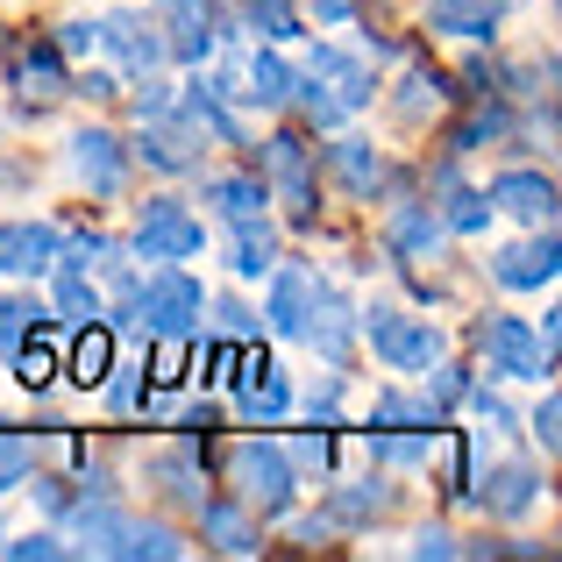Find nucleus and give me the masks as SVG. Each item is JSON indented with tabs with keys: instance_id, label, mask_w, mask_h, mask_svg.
I'll return each mask as SVG.
<instances>
[{
	"instance_id": "nucleus-1",
	"label": "nucleus",
	"mask_w": 562,
	"mask_h": 562,
	"mask_svg": "<svg viewBox=\"0 0 562 562\" xmlns=\"http://www.w3.org/2000/svg\"><path fill=\"white\" fill-rule=\"evenodd\" d=\"M200 314H206V285L179 263H157L150 278H136V321L165 342H192L200 335Z\"/></svg>"
},
{
	"instance_id": "nucleus-2",
	"label": "nucleus",
	"mask_w": 562,
	"mask_h": 562,
	"mask_svg": "<svg viewBox=\"0 0 562 562\" xmlns=\"http://www.w3.org/2000/svg\"><path fill=\"white\" fill-rule=\"evenodd\" d=\"M363 335H371V357L384 363V371H435L441 349H449V335L435 328L427 314H398V306H371L363 314Z\"/></svg>"
},
{
	"instance_id": "nucleus-3",
	"label": "nucleus",
	"mask_w": 562,
	"mask_h": 562,
	"mask_svg": "<svg viewBox=\"0 0 562 562\" xmlns=\"http://www.w3.org/2000/svg\"><path fill=\"white\" fill-rule=\"evenodd\" d=\"M228 477H235V492H243L249 513H285L292 498H300V463H292L278 441H257V435L228 449Z\"/></svg>"
},
{
	"instance_id": "nucleus-4",
	"label": "nucleus",
	"mask_w": 562,
	"mask_h": 562,
	"mask_svg": "<svg viewBox=\"0 0 562 562\" xmlns=\"http://www.w3.org/2000/svg\"><path fill=\"white\" fill-rule=\"evenodd\" d=\"M128 249L136 257H150V263H186V257H200L206 249V221L192 214L186 200H143L136 206V235H128Z\"/></svg>"
},
{
	"instance_id": "nucleus-5",
	"label": "nucleus",
	"mask_w": 562,
	"mask_h": 562,
	"mask_svg": "<svg viewBox=\"0 0 562 562\" xmlns=\"http://www.w3.org/2000/svg\"><path fill=\"white\" fill-rule=\"evenodd\" d=\"M257 179L271 200H285V214L300 221H314V157H306V136H292V128H278V136H263L257 143Z\"/></svg>"
},
{
	"instance_id": "nucleus-6",
	"label": "nucleus",
	"mask_w": 562,
	"mask_h": 562,
	"mask_svg": "<svg viewBox=\"0 0 562 562\" xmlns=\"http://www.w3.org/2000/svg\"><path fill=\"white\" fill-rule=\"evenodd\" d=\"M477 349L492 378H555V342L541 328H527L520 314H492L477 328Z\"/></svg>"
},
{
	"instance_id": "nucleus-7",
	"label": "nucleus",
	"mask_w": 562,
	"mask_h": 562,
	"mask_svg": "<svg viewBox=\"0 0 562 562\" xmlns=\"http://www.w3.org/2000/svg\"><path fill=\"white\" fill-rule=\"evenodd\" d=\"M150 14L171 29L165 50L179 57V65H206V57H214V43L235 36V22L214 8V0H150Z\"/></svg>"
},
{
	"instance_id": "nucleus-8",
	"label": "nucleus",
	"mask_w": 562,
	"mask_h": 562,
	"mask_svg": "<svg viewBox=\"0 0 562 562\" xmlns=\"http://www.w3.org/2000/svg\"><path fill=\"white\" fill-rule=\"evenodd\" d=\"M71 179L93 192V200H114L128 186V143H114L108 128H79L71 136Z\"/></svg>"
},
{
	"instance_id": "nucleus-9",
	"label": "nucleus",
	"mask_w": 562,
	"mask_h": 562,
	"mask_svg": "<svg viewBox=\"0 0 562 562\" xmlns=\"http://www.w3.org/2000/svg\"><path fill=\"white\" fill-rule=\"evenodd\" d=\"M93 50H114L128 71H150V65H165V36H157V14L114 8L108 22H93Z\"/></svg>"
},
{
	"instance_id": "nucleus-10",
	"label": "nucleus",
	"mask_w": 562,
	"mask_h": 562,
	"mask_svg": "<svg viewBox=\"0 0 562 562\" xmlns=\"http://www.w3.org/2000/svg\"><path fill=\"white\" fill-rule=\"evenodd\" d=\"M235 406H243V420H257V427H271V420L292 413V384H285V371H278L263 349L243 357V371H235Z\"/></svg>"
},
{
	"instance_id": "nucleus-11",
	"label": "nucleus",
	"mask_w": 562,
	"mask_h": 562,
	"mask_svg": "<svg viewBox=\"0 0 562 562\" xmlns=\"http://www.w3.org/2000/svg\"><path fill=\"white\" fill-rule=\"evenodd\" d=\"M200 150H206V136L186 122H165V114H150V128H143L136 143H128V157H143L150 171H200Z\"/></svg>"
},
{
	"instance_id": "nucleus-12",
	"label": "nucleus",
	"mask_w": 562,
	"mask_h": 562,
	"mask_svg": "<svg viewBox=\"0 0 562 562\" xmlns=\"http://www.w3.org/2000/svg\"><path fill=\"white\" fill-rule=\"evenodd\" d=\"M57 243H65V235H57L50 221H8V228H0V271L8 278H43L57 263Z\"/></svg>"
},
{
	"instance_id": "nucleus-13",
	"label": "nucleus",
	"mask_w": 562,
	"mask_h": 562,
	"mask_svg": "<svg viewBox=\"0 0 562 562\" xmlns=\"http://www.w3.org/2000/svg\"><path fill=\"white\" fill-rule=\"evenodd\" d=\"M321 285H328V278H321L314 263H285V271H278V285H271V306H263V314H271V328L300 342V328H306V314H314Z\"/></svg>"
},
{
	"instance_id": "nucleus-14",
	"label": "nucleus",
	"mask_w": 562,
	"mask_h": 562,
	"mask_svg": "<svg viewBox=\"0 0 562 562\" xmlns=\"http://www.w3.org/2000/svg\"><path fill=\"white\" fill-rule=\"evenodd\" d=\"M555 271H562L555 235H541V243H513V249H498V257H492V278H498V285H513V292L555 285Z\"/></svg>"
},
{
	"instance_id": "nucleus-15",
	"label": "nucleus",
	"mask_w": 562,
	"mask_h": 562,
	"mask_svg": "<svg viewBox=\"0 0 562 562\" xmlns=\"http://www.w3.org/2000/svg\"><path fill=\"white\" fill-rule=\"evenodd\" d=\"M306 71H314L321 86H335V100H342L349 114L363 108V100L378 93V79H371V65H357L349 50H335V43H314V57H306Z\"/></svg>"
},
{
	"instance_id": "nucleus-16",
	"label": "nucleus",
	"mask_w": 562,
	"mask_h": 562,
	"mask_svg": "<svg viewBox=\"0 0 562 562\" xmlns=\"http://www.w3.org/2000/svg\"><path fill=\"white\" fill-rule=\"evenodd\" d=\"M179 114L192 128H200V136H214V143H235V150H249V128L235 122V108H228V93H214V86L206 79H192L186 86V100H179Z\"/></svg>"
},
{
	"instance_id": "nucleus-17",
	"label": "nucleus",
	"mask_w": 562,
	"mask_h": 562,
	"mask_svg": "<svg viewBox=\"0 0 562 562\" xmlns=\"http://www.w3.org/2000/svg\"><path fill=\"white\" fill-rule=\"evenodd\" d=\"M535 498H541V470H535V463H498L492 477H484L477 506H484V513H498V520H520Z\"/></svg>"
},
{
	"instance_id": "nucleus-18",
	"label": "nucleus",
	"mask_w": 562,
	"mask_h": 562,
	"mask_svg": "<svg viewBox=\"0 0 562 562\" xmlns=\"http://www.w3.org/2000/svg\"><path fill=\"white\" fill-rule=\"evenodd\" d=\"M200 535L214 541L221 555H257L263 541H257V520H249V506H228V498H200Z\"/></svg>"
},
{
	"instance_id": "nucleus-19",
	"label": "nucleus",
	"mask_w": 562,
	"mask_h": 562,
	"mask_svg": "<svg viewBox=\"0 0 562 562\" xmlns=\"http://www.w3.org/2000/svg\"><path fill=\"white\" fill-rule=\"evenodd\" d=\"M513 0H427V22L441 29V36H463V43H492L498 36V14H506Z\"/></svg>"
},
{
	"instance_id": "nucleus-20",
	"label": "nucleus",
	"mask_w": 562,
	"mask_h": 562,
	"mask_svg": "<svg viewBox=\"0 0 562 562\" xmlns=\"http://www.w3.org/2000/svg\"><path fill=\"white\" fill-rule=\"evenodd\" d=\"M292 79H300V71H292L285 50H257L243 65V93L235 100H249V108H292Z\"/></svg>"
},
{
	"instance_id": "nucleus-21",
	"label": "nucleus",
	"mask_w": 562,
	"mask_h": 562,
	"mask_svg": "<svg viewBox=\"0 0 562 562\" xmlns=\"http://www.w3.org/2000/svg\"><path fill=\"white\" fill-rule=\"evenodd\" d=\"M492 200L520 221H555V179H541V171H498Z\"/></svg>"
},
{
	"instance_id": "nucleus-22",
	"label": "nucleus",
	"mask_w": 562,
	"mask_h": 562,
	"mask_svg": "<svg viewBox=\"0 0 562 562\" xmlns=\"http://www.w3.org/2000/svg\"><path fill=\"white\" fill-rule=\"evenodd\" d=\"M200 192H206V206H214L221 221H257V214H263V200H271L257 171H221V179H206Z\"/></svg>"
},
{
	"instance_id": "nucleus-23",
	"label": "nucleus",
	"mask_w": 562,
	"mask_h": 562,
	"mask_svg": "<svg viewBox=\"0 0 562 562\" xmlns=\"http://www.w3.org/2000/svg\"><path fill=\"white\" fill-rule=\"evenodd\" d=\"M435 249H441V214H435V206H420V200H406L392 214V257L413 263V257H435Z\"/></svg>"
},
{
	"instance_id": "nucleus-24",
	"label": "nucleus",
	"mask_w": 562,
	"mask_h": 562,
	"mask_svg": "<svg viewBox=\"0 0 562 562\" xmlns=\"http://www.w3.org/2000/svg\"><path fill=\"white\" fill-rule=\"evenodd\" d=\"M328 165H335V179H342L357 200H371L378 179H384V157L371 150L363 136H342V143H328Z\"/></svg>"
},
{
	"instance_id": "nucleus-25",
	"label": "nucleus",
	"mask_w": 562,
	"mask_h": 562,
	"mask_svg": "<svg viewBox=\"0 0 562 562\" xmlns=\"http://www.w3.org/2000/svg\"><path fill=\"white\" fill-rule=\"evenodd\" d=\"M65 371H71V384H100L114 371V328H108V321H86V335L71 342Z\"/></svg>"
},
{
	"instance_id": "nucleus-26",
	"label": "nucleus",
	"mask_w": 562,
	"mask_h": 562,
	"mask_svg": "<svg viewBox=\"0 0 562 562\" xmlns=\"http://www.w3.org/2000/svg\"><path fill=\"white\" fill-rule=\"evenodd\" d=\"M108 555H157V562H179L186 541L171 535L165 520H122V535L108 541Z\"/></svg>"
},
{
	"instance_id": "nucleus-27",
	"label": "nucleus",
	"mask_w": 562,
	"mask_h": 562,
	"mask_svg": "<svg viewBox=\"0 0 562 562\" xmlns=\"http://www.w3.org/2000/svg\"><path fill=\"white\" fill-rule=\"evenodd\" d=\"M278 263V235L263 221H235V243H228V271L235 278H263Z\"/></svg>"
},
{
	"instance_id": "nucleus-28",
	"label": "nucleus",
	"mask_w": 562,
	"mask_h": 562,
	"mask_svg": "<svg viewBox=\"0 0 562 562\" xmlns=\"http://www.w3.org/2000/svg\"><path fill=\"white\" fill-rule=\"evenodd\" d=\"M384 506H392V484H384V477H357V484H342V492L328 498V520L363 527V520H378Z\"/></svg>"
},
{
	"instance_id": "nucleus-29",
	"label": "nucleus",
	"mask_w": 562,
	"mask_h": 562,
	"mask_svg": "<svg viewBox=\"0 0 562 562\" xmlns=\"http://www.w3.org/2000/svg\"><path fill=\"white\" fill-rule=\"evenodd\" d=\"M14 79H22V93H65L71 86V71H65V50H57V43H36V50L22 57V65H14Z\"/></svg>"
},
{
	"instance_id": "nucleus-30",
	"label": "nucleus",
	"mask_w": 562,
	"mask_h": 562,
	"mask_svg": "<svg viewBox=\"0 0 562 562\" xmlns=\"http://www.w3.org/2000/svg\"><path fill=\"white\" fill-rule=\"evenodd\" d=\"M50 271H57V306H50V314L79 321V328H86V321H100V314H108V306H100V292L86 285V271H71V263H50Z\"/></svg>"
},
{
	"instance_id": "nucleus-31",
	"label": "nucleus",
	"mask_w": 562,
	"mask_h": 562,
	"mask_svg": "<svg viewBox=\"0 0 562 562\" xmlns=\"http://www.w3.org/2000/svg\"><path fill=\"white\" fill-rule=\"evenodd\" d=\"M441 186H449V179H441ZM441 228L484 235V228H492V200H484V192H470V186H449V200H441Z\"/></svg>"
},
{
	"instance_id": "nucleus-32",
	"label": "nucleus",
	"mask_w": 562,
	"mask_h": 562,
	"mask_svg": "<svg viewBox=\"0 0 562 562\" xmlns=\"http://www.w3.org/2000/svg\"><path fill=\"white\" fill-rule=\"evenodd\" d=\"M50 328V306L36 300V292H14V300H0V349H14L22 335Z\"/></svg>"
},
{
	"instance_id": "nucleus-33",
	"label": "nucleus",
	"mask_w": 562,
	"mask_h": 562,
	"mask_svg": "<svg viewBox=\"0 0 562 562\" xmlns=\"http://www.w3.org/2000/svg\"><path fill=\"white\" fill-rule=\"evenodd\" d=\"M8 357H14V384L43 392V384H50V363H57V342H50V328H43V342H14Z\"/></svg>"
},
{
	"instance_id": "nucleus-34",
	"label": "nucleus",
	"mask_w": 562,
	"mask_h": 562,
	"mask_svg": "<svg viewBox=\"0 0 562 562\" xmlns=\"http://www.w3.org/2000/svg\"><path fill=\"white\" fill-rule=\"evenodd\" d=\"M292 108H300V114H306V122H321V128H335V122H342V114H349V108H342V100H335V93H328V86H321V79H314V71H306V79H292Z\"/></svg>"
},
{
	"instance_id": "nucleus-35",
	"label": "nucleus",
	"mask_w": 562,
	"mask_h": 562,
	"mask_svg": "<svg viewBox=\"0 0 562 562\" xmlns=\"http://www.w3.org/2000/svg\"><path fill=\"white\" fill-rule=\"evenodd\" d=\"M29 470H36V441H29V435H8V427H0V492L29 484Z\"/></svg>"
},
{
	"instance_id": "nucleus-36",
	"label": "nucleus",
	"mask_w": 562,
	"mask_h": 562,
	"mask_svg": "<svg viewBox=\"0 0 562 562\" xmlns=\"http://www.w3.org/2000/svg\"><path fill=\"white\" fill-rule=\"evenodd\" d=\"M249 22H257L271 43H292V36H300V14H292V0H249Z\"/></svg>"
},
{
	"instance_id": "nucleus-37",
	"label": "nucleus",
	"mask_w": 562,
	"mask_h": 562,
	"mask_svg": "<svg viewBox=\"0 0 562 562\" xmlns=\"http://www.w3.org/2000/svg\"><path fill=\"white\" fill-rule=\"evenodd\" d=\"M463 398H470V413H477V420L498 427V435H513V427H520V420H513V406L498 392H484V384H463Z\"/></svg>"
},
{
	"instance_id": "nucleus-38",
	"label": "nucleus",
	"mask_w": 562,
	"mask_h": 562,
	"mask_svg": "<svg viewBox=\"0 0 562 562\" xmlns=\"http://www.w3.org/2000/svg\"><path fill=\"white\" fill-rule=\"evenodd\" d=\"M0 555H14V562H29V555H65V541L50 535V527H36V535H14V541H0Z\"/></svg>"
},
{
	"instance_id": "nucleus-39",
	"label": "nucleus",
	"mask_w": 562,
	"mask_h": 562,
	"mask_svg": "<svg viewBox=\"0 0 562 562\" xmlns=\"http://www.w3.org/2000/svg\"><path fill=\"white\" fill-rule=\"evenodd\" d=\"M285 456H292L300 470H328V463H335V441H328V435H300Z\"/></svg>"
},
{
	"instance_id": "nucleus-40",
	"label": "nucleus",
	"mask_w": 562,
	"mask_h": 562,
	"mask_svg": "<svg viewBox=\"0 0 562 562\" xmlns=\"http://www.w3.org/2000/svg\"><path fill=\"white\" fill-rule=\"evenodd\" d=\"M555 420H562V406H555V392H549V398L535 406V420H527V427H535V441H541L549 456H555Z\"/></svg>"
},
{
	"instance_id": "nucleus-41",
	"label": "nucleus",
	"mask_w": 562,
	"mask_h": 562,
	"mask_svg": "<svg viewBox=\"0 0 562 562\" xmlns=\"http://www.w3.org/2000/svg\"><path fill=\"white\" fill-rule=\"evenodd\" d=\"M413 555H463V549H456L449 527H420V535H413Z\"/></svg>"
},
{
	"instance_id": "nucleus-42",
	"label": "nucleus",
	"mask_w": 562,
	"mask_h": 562,
	"mask_svg": "<svg viewBox=\"0 0 562 562\" xmlns=\"http://www.w3.org/2000/svg\"><path fill=\"white\" fill-rule=\"evenodd\" d=\"M214 314H221V328H228V335H257V314H249L243 300H221Z\"/></svg>"
},
{
	"instance_id": "nucleus-43",
	"label": "nucleus",
	"mask_w": 562,
	"mask_h": 562,
	"mask_svg": "<svg viewBox=\"0 0 562 562\" xmlns=\"http://www.w3.org/2000/svg\"><path fill=\"white\" fill-rule=\"evenodd\" d=\"M114 384H108V406L114 413H136V371H108Z\"/></svg>"
},
{
	"instance_id": "nucleus-44",
	"label": "nucleus",
	"mask_w": 562,
	"mask_h": 562,
	"mask_svg": "<svg viewBox=\"0 0 562 562\" xmlns=\"http://www.w3.org/2000/svg\"><path fill=\"white\" fill-rule=\"evenodd\" d=\"M57 50H65V57H86V50H93V22H65Z\"/></svg>"
},
{
	"instance_id": "nucleus-45",
	"label": "nucleus",
	"mask_w": 562,
	"mask_h": 562,
	"mask_svg": "<svg viewBox=\"0 0 562 562\" xmlns=\"http://www.w3.org/2000/svg\"><path fill=\"white\" fill-rule=\"evenodd\" d=\"M136 114H171V86L150 79V93H136Z\"/></svg>"
},
{
	"instance_id": "nucleus-46",
	"label": "nucleus",
	"mask_w": 562,
	"mask_h": 562,
	"mask_svg": "<svg viewBox=\"0 0 562 562\" xmlns=\"http://www.w3.org/2000/svg\"><path fill=\"white\" fill-rule=\"evenodd\" d=\"M314 14H321V22H349V14H357V0H314Z\"/></svg>"
}]
</instances>
